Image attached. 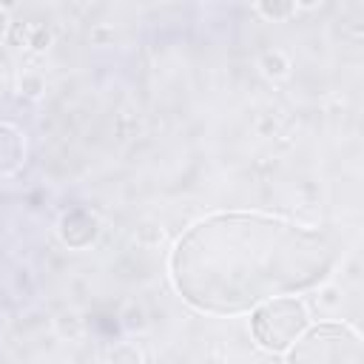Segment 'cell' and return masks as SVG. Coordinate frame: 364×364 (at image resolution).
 <instances>
[{
    "label": "cell",
    "mask_w": 364,
    "mask_h": 364,
    "mask_svg": "<svg viewBox=\"0 0 364 364\" xmlns=\"http://www.w3.org/2000/svg\"><path fill=\"white\" fill-rule=\"evenodd\" d=\"M336 256L318 230L264 213H216L176 242L171 279L191 307L228 316L318 284Z\"/></svg>",
    "instance_id": "1"
},
{
    "label": "cell",
    "mask_w": 364,
    "mask_h": 364,
    "mask_svg": "<svg viewBox=\"0 0 364 364\" xmlns=\"http://www.w3.org/2000/svg\"><path fill=\"white\" fill-rule=\"evenodd\" d=\"M287 364H364V347L355 330L318 324L293 341Z\"/></svg>",
    "instance_id": "2"
},
{
    "label": "cell",
    "mask_w": 364,
    "mask_h": 364,
    "mask_svg": "<svg viewBox=\"0 0 364 364\" xmlns=\"http://www.w3.org/2000/svg\"><path fill=\"white\" fill-rule=\"evenodd\" d=\"M307 327V310L299 299H270L253 316V336L264 350H287Z\"/></svg>",
    "instance_id": "3"
},
{
    "label": "cell",
    "mask_w": 364,
    "mask_h": 364,
    "mask_svg": "<svg viewBox=\"0 0 364 364\" xmlns=\"http://www.w3.org/2000/svg\"><path fill=\"white\" fill-rule=\"evenodd\" d=\"M20 162H23V136L14 128L0 125V173H11Z\"/></svg>",
    "instance_id": "4"
},
{
    "label": "cell",
    "mask_w": 364,
    "mask_h": 364,
    "mask_svg": "<svg viewBox=\"0 0 364 364\" xmlns=\"http://www.w3.org/2000/svg\"><path fill=\"white\" fill-rule=\"evenodd\" d=\"M3 31H6V14H3V9H0V37H3Z\"/></svg>",
    "instance_id": "5"
}]
</instances>
